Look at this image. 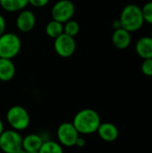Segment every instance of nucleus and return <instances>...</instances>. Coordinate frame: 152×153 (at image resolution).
Masks as SVG:
<instances>
[{
	"instance_id": "2eb2a0df",
	"label": "nucleus",
	"mask_w": 152,
	"mask_h": 153,
	"mask_svg": "<svg viewBox=\"0 0 152 153\" xmlns=\"http://www.w3.org/2000/svg\"><path fill=\"white\" fill-rule=\"evenodd\" d=\"M29 4V0H0L1 7L9 13L20 12L26 8Z\"/></svg>"
},
{
	"instance_id": "9b49d317",
	"label": "nucleus",
	"mask_w": 152,
	"mask_h": 153,
	"mask_svg": "<svg viewBox=\"0 0 152 153\" xmlns=\"http://www.w3.org/2000/svg\"><path fill=\"white\" fill-rule=\"evenodd\" d=\"M112 43L117 49H125L127 48L132 43V36L131 32L128 30L120 28L115 30L112 34Z\"/></svg>"
},
{
	"instance_id": "a211bd4d",
	"label": "nucleus",
	"mask_w": 152,
	"mask_h": 153,
	"mask_svg": "<svg viewBox=\"0 0 152 153\" xmlns=\"http://www.w3.org/2000/svg\"><path fill=\"white\" fill-rule=\"evenodd\" d=\"M79 32H80V24L75 20L71 19L64 23V33H65L66 35L74 38L76 35H78Z\"/></svg>"
},
{
	"instance_id": "6e6552de",
	"label": "nucleus",
	"mask_w": 152,
	"mask_h": 153,
	"mask_svg": "<svg viewBox=\"0 0 152 153\" xmlns=\"http://www.w3.org/2000/svg\"><path fill=\"white\" fill-rule=\"evenodd\" d=\"M54 50L63 58L72 56L76 50V42L73 37L65 33L61 34L54 39Z\"/></svg>"
},
{
	"instance_id": "39448f33",
	"label": "nucleus",
	"mask_w": 152,
	"mask_h": 153,
	"mask_svg": "<svg viewBox=\"0 0 152 153\" xmlns=\"http://www.w3.org/2000/svg\"><path fill=\"white\" fill-rule=\"evenodd\" d=\"M22 149V136L13 129L4 130L0 135V151L4 153H17Z\"/></svg>"
},
{
	"instance_id": "20e7f679",
	"label": "nucleus",
	"mask_w": 152,
	"mask_h": 153,
	"mask_svg": "<svg viewBox=\"0 0 152 153\" xmlns=\"http://www.w3.org/2000/svg\"><path fill=\"white\" fill-rule=\"evenodd\" d=\"M6 120L11 128L18 132L27 129L30 122L29 112L19 105L13 106L7 110Z\"/></svg>"
},
{
	"instance_id": "423d86ee",
	"label": "nucleus",
	"mask_w": 152,
	"mask_h": 153,
	"mask_svg": "<svg viewBox=\"0 0 152 153\" xmlns=\"http://www.w3.org/2000/svg\"><path fill=\"white\" fill-rule=\"evenodd\" d=\"M75 13V5L71 0H58L51 8L52 20L65 23L73 19Z\"/></svg>"
},
{
	"instance_id": "dca6fc26",
	"label": "nucleus",
	"mask_w": 152,
	"mask_h": 153,
	"mask_svg": "<svg viewBox=\"0 0 152 153\" xmlns=\"http://www.w3.org/2000/svg\"><path fill=\"white\" fill-rule=\"evenodd\" d=\"M45 30H46V34L48 38L55 39L56 38H57L58 36H60L61 34L64 33V24L57 21L51 20L46 25Z\"/></svg>"
},
{
	"instance_id": "4468645a",
	"label": "nucleus",
	"mask_w": 152,
	"mask_h": 153,
	"mask_svg": "<svg viewBox=\"0 0 152 153\" xmlns=\"http://www.w3.org/2000/svg\"><path fill=\"white\" fill-rule=\"evenodd\" d=\"M15 65L12 59L0 57V81L9 82L15 75Z\"/></svg>"
},
{
	"instance_id": "9d476101",
	"label": "nucleus",
	"mask_w": 152,
	"mask_h": 153,
	"mask_svg": "<svg viewBox=\"0 0 152 153\" xmlns=\"http://www.w3.org/2000/svg\"><path fill=\"white\" fill-rule=\"evenodd\" d=\"M99 138L107 143H113L115 142L119 135V131L117 127L112 123H101L97 130Z\"/></svg>"
},
{
	"instance_id": "a878e982",
	"label": "nucleus",
	"mask_w": 152,
	"mask_h": 153,
	"mask_svg": "<svg viewBox=\"0 0 152 153\" xmlns=\"http://www.w3.org/2000/svg\"><path fill=\"white\" fill-rule=\"evenodd\" d=\"M151 37L152 38V29H151Z\"/></svg>"
},
{
	"instance_id": "f03ea898",
	"label": "nucleus",
	"mask_w": 152,
	"mask_h": 153,
	"mask_svg": "<svg viewBox=\"0 0 152 153\" xmlns=\"http://www.w3.org/2000/svg\"><path fill=\"white\" fill-rule=\"evenodd\" d=\"M119 21L122 28L129 32L140 30L144 24L142 7L135 4H129L125 5L121 11Z\"/></svg>"
},
{
	"instance_id": "b1692460",
	"label": "nucleus",
	"mask_w": 152,
	"mask_h": 153,
	"mask_svg": "<svg viewBox=\"0 0 152 153\" xmlns=\"http://www.w3.org/2000/svg\"><path fill=\"white\" fill-rule=\"evenodd\" d=\"M112 27H113V29H114V30H117V29L122 28V26H121V22H120L119 19L115 20V21L112 22Z\"/></svg>"
},
{
	"instance_id": "aec40b11",
	"label": "nucleus",
	"mask_w": 152,
	"mask_h": 153,
	"mask_svg": "<svg viewBox=\"0 0 152 153\" xmlns=\"http://www.w3.org/2000/svg\"><path fill=\"white\" fill-rule=\"evenodd\" d=\"M141 70L144 75L148 77L152 76V58L143 59V62L141 65Z\"/></svg>"
},
{
	"instance_id": "bb28decb",
	"label": "nucleus",
	"mask_w": 152,
	"mask_h": 153,
	"mask_svg": "<svg viewBox=\"0 0 152 153\" xmlns=\"http://www.w3.org/2000/svg\"><path fill=\"white\" fill-rule=\"evenodd\" d=\"M27 153H39V152H27Z\"/></svg>"
},
{
	"instance_id": "5701e85b",
	"label": "nucleus",
	"mask_w": 152,
	"mask_h": 153,
	"mask_svg": "<svg viewBox=\"0 0 152 153\" xmlns=\"http://www.w3.org/2000/svg\"><path fill=\"white\" fill-rule=\"evenodd\" d=\"M85 145H86V140H85L83 137H82V136L80 135V136L78 137L76 143H75V145H74V146H77V147H79V148H83Z\"/></svg>"
},
{
	"instance_id": "ddd939ff",
	"label": "nucleus",
	"mask_w": 152,
	"mask_h": 153,
	"mask_svg": "<svg viewBox=\"0 0 152 153\" xmlns=\"http://www.w3.org/2000/svg\"><path fill=\"white\" fill-rule=\"evenodd\" d=\"M135 51L142 59L152 58V38L143 36L140 38L135 44Z\"/></svg>"
},
{
	"instance_id": "4be33fe9",
	"label": "nucleus",
	"mask_w": 152,
	"mask_h": 153,
	"mask_svg": "<svg viewBox=\"0 0 152 153\" xmlns=\"http://www.w3.org/2000/svg\"><path fill=\"white\" fill-rule=\"evenodd\" d=\"M5 28H6L5 19L2 14H0V36L5 32Z\"/></svg>"
},
{
	"instance_id": "f257e3e1",
	"label": "nucleus",
	"mask_w": 152,
	"mask_h": 153,
	"mask_svg": "<svg viewBox=\"0 0 152 153\" xmlns=\"http://www.w3.org/2000/svg\"><path fill=\"white\" fill-rule=\"evenodd\" d=\"M101 119L99 113L92 108H84L76 113L73 119V125L80 134L87 135L97 132Z\"/></svg>"
},
{
	"instance_id": "7ed1b4c3",
	"label": "nucleus",
	"mask_w": 152,
	"mask_h": 153,
	"mask_svg": "<svg viewBox=\"0 0 152 153\" xmlns=\"http://www.w3.org/2000/svg\"><path fill=\"white\" fill-rule=\"evenodd\" d=\"M22 40L13 32H4L0 36V57L13 59L21 51Z\"/></svg>"
},
{
	"instance_id": "1a4fd4ad",
	"label": "nucleus",
	"mask_w": 152,
	"mask_h": 153,
	"mask_svg": "<svg viewBox=\"0 0 152 153\" xmlns=\"http://www.w3.org/2000/svg\"><path fill=\"white\" fill-rule=\"evenodd\" d=\"M16 27L22 32H30L36 25V16L34 13L28 9L19 12L16 17Z\"/></svg>"
},
{
	"instance_id": "0eeeda50",
	"label": "nucleus",
	"mask_w": 152,
	"mask_h": 153,
	"mask_svg": "<svg viewBox=\"0 0 152 153\" xmlns=\"http://www.w3.org/2000/svg\"><path fill=\"white\" fill-rule=\"evenodd\" d=\"M80 135L81 134L78 133L73 123L70 122L62 123L56 130V136L58 140L57 142L63 147L74 146Z\"/></svg>"
},
{
	"instance_id": "412c9836",
	"label": "nucleus",
	"mask_w": 152,
	"mask_h": 153,
	"mask_svg": "<svg viewBox=\"0 0 152 153\" xmlns=\"http://www.w3.org/2000/svg\"><path fill=\"white\" fill-rule=\"evenodd\" d=\"M49 3V0H29V4L36 8L45 7Z\"/></svg>"
},
{
	"instance_id": "cd10ccee",
	"label": "nucleus",
	"mask_w": 152,
	"mask_h": 153,
	"mask_svg": "<svg viewBox=\"0 0 152 153\" xmlns=\"http://www.w3.org/2000/svg\"><path fill=\"white\" fill-rule=\"evenodd\" d=\"M0 153H2V152H1V151H0Z\"/></svg>"
},
{
	"instance_id": "f8f14e48",
	"label": "nucleus",
	"mask_w": 152,
	"mask_h": 153,
	"mask_svg": "<svg viewBox=\"0 0 152 153\" xmlns=\"http://www.w3.org/2000/svg\"><path fill=\"white\" fill-rule=\"evenodd\" d=\"M44 141L38 134H29L22 137V149L27 152H38Z\"/></svg>"
},
{
	"instance_id": "6ab92c4d",
	"label": "nucleus",
	"mask_w": 152,
	"mask_h": 153,
	"mask_svg": "<svg viewBox=\"0 0 152 153\" xmlns=\"http://www.w3.org/2000/svg\"><path fill=\"white\" fill-rule=\"evenodd\" d=\"M142 13L144 19V22L152 25V1H149L142 7Z\"/></svg>"
},
{
	"instance_id": "f3484780",
	"label": "nucleus",
	"mask_w": 152,
	"mask_h": 153,
	"mask_svg": "<svg viewBox=\"0 0 152 153\" xmlns=\"http://www.w3.org/2000/svg\"><path fill=\"white\" fill-rule=\"evenodd\" d=\"M39 153H64L63 146L56 141L45 140L38 152Z\"/></svg>"
},
{
	"instance_id": "393cba45",
	"label": "nucleus",
	"mask_w": 152,
	"mask_h": 153,
	"mask_svg": "<svg viewBox=\"0 0 152 153\" xmlns=\"http://www.w3.org/2000/svg\"><path fill=\"white\" fill-rule=\"evenodd\" d=\"M4 131V123L3 121L0 119V135L3 134V132Z\"/></svg>"
}]
</instances>
